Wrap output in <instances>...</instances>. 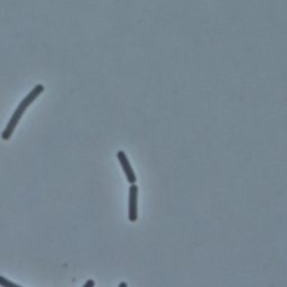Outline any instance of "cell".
I'll return each mask as SVG.
<instances>
[{"label":"cell","instance_id":"1","mask_svg":"<svg viewBox=\"0 0 287 287\" xmlns=\"http://www.w3.org/2000/svg\"><path fill=\"white\" fill-rule=\"evenodd\" d=\"M44 91V86L43 85H37L33 88V90L30 91L27 96H26L22 102L19 103V106L17 107L16 110L13 113L12 118L9 119V121L7 124L6 128L4 129V132L2 133V138L4 140H9L12 138V136L15 132V129L18 126V124L20 121V119H22L23 114L25 113V111L27 110V108L32 104L36 99H37L42 93Z\"/></svg>","mask_w":287,"mask_h":287},{"label":"cell","instance_id":"2","mask_svg":"<svg viewBox=\"0 0 287 287\" xmlns=\"http://www.w3.org/2000/svg\"><path fill=\"white\" fill-rule=\"evenodd\" d=\"M138 185L130 184L128 192V220L130 222H136L138 219Z\"/></svg>","mask_w":287,"mask_h":287},{"label":"cell","instance_id":"3","mask_svg":"<svg viewBox=\"0 0 287 287\" xmlns=\"http://www.w3.org/2000/svg\"><path fill=\"white\" fill-rule=\"evenodd\" d=\"M117 158H118L120 166H121V169L124 171L125 176H126V180L128 183L135 184L136 181H137V177H136L134 169H133L132 164H130L126 153H125L124 150H119V152L117 153Z\"/></svg>","mask_w":287,"mask_h":287},{"label":"cell","instance_id":"4","mask_svg":"<svg viewBox=\"0 0 287 287\" xmlns=\"http://www.w3.org/2000/svg\"><path fill=\"white\" fill-rule=\"evenodd\" d=\"M0 286L3 287H20V285L14 283V281H10L9 279H7L6 277L0 275Z\"/></svg>","mask_w":287,"mask_h":287},{"label":"cell","instance_id":"5","mask_svg":"<svg viewBox=\"0 0 287 287\" xmlns=\"http://www.w3.org/2000/svg\"><path fill=\"white\" fill-rule=\"evenodd\" d=\"M96 283H95V280H92V279H89L87 280L85 285H83V287H95Z\"/></svg>","mask_w":287,"mask_h":287},{"label":"cell","instance_id":"6","mask_svg":"<svg viewBox=\"0 0 287 287\" xmlns=\"http://www.w3.org/2000/svg\"><path fill=\"white\" fill-rule=\"evenodd\" d=\"M124 286H127V283H120L119 287H124Z\"/></svg>","mask_w":287,"mask_h":287}]
</instances>
